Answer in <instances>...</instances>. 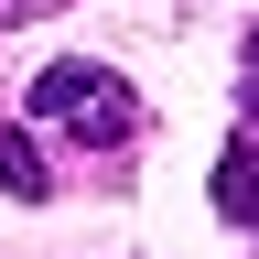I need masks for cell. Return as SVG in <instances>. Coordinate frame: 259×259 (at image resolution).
Instances as JSON below:
<instances>
[{
    "mask_svg": "<svg viewBox=\"0 0 259 259\" xmlns=\"http://www.w3.org/2000/svg\"><path fill=\"white\" fill-rule=\"evenodd\" d=\"M32 119L65 130V141H87V151L141 141V97H130L108 65H44V76H32Z\"/></svg>",
    "mask_w": 259,
    "mask_h": 259,
    "instance_id": "1",
    "label": "cell"
},
{
    "mask_svg": "<svg viewBox=\"0 0 259 259\" xmlns=\"http://www.w3.org/2000/svg\"><path fill=\"white\" fill-rule=\"evenodd\" d=\"M216 216L227 227H259V141H227L216 151Z\"/></svg>",
    "mask_w": 259,
    "mask_h": 259,
    "instance_id": "2",
    "label": "cell"
},
{
    "mask_svg": "<svg viewBox=\"0 0 259 259\" xmlns=\"http://www.w3.org/2000/svg\"><path fill=\"white\" fill-rule=\"evenodd\" d=\"M0 194H22V205L44 194V151H32L22 130H0Z\"/></svg>",
    "mask_w": 259,
    "mask_h": 259,
    "instance_id": "3",
    "label": "cell"
},
{
    "mask_svg": "<svg viewBox=\"0 0 259 259\" xmlns=\"http://www.w3.org/2000/svg\"><path fill=\"white\" fill-rule=\"evenodd\" d=\"M238 108L259 119V32H248V54H238Z\"/></svg>",
    "mask_w": 259,
    "mask_h": 259,
    "instance_id": "4",
    "label": "cell"
}]
</instances>
